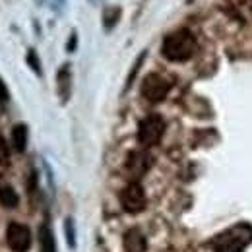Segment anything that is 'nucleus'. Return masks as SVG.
Here are the masks:
<instances>
[{
	"label": "nucleus",
	"instance_id": "f257e3e1",
	"mask_svg": "<svg viewBox=\"0 0 252 252\" xmlns=\"http://www.w3.org/2000/svg\"><path fill=\"white\" fill-rule=\"evenodd\" d=\"M196 53V37L189 30H177V32L165 35L161 45V55L171 63H187Z\"/></svg>",
	"mask_w": 252,
	"mask_h": 252
},
{
	"label": "nucleus",
	"instance_id": "f03ea898",
	"mask_svg": "<svg viewBox=\"0 0 252 252\" xmlns=\"http://www.w3.org/2000/svg\"><path fill=\"white\" fill-rule=\"evenodd\" d=\"M171 88H173V82L167 76H163L159 72H152V74H148L144 78L142 88H140V94H142V97L146 101H150V103H161L169 95Z\"/></svg>",
	"mask_w": 252,
	"mask_h": 252
},
{
	"label": "nucleus",
	"instance_id": "7ed1b4c3",
	"mask_svg": "<svg viewBox=\"0 0 252 252\" xmlns=\"http://www.w3.org/2000/svg\"><path fill=\"white\" fill-rule=\"evenodd\" d=\"M165 132V121L161 115H148L138 126V142L144 148L156 146Z\"/></svg>",
	"mask_w": 252,
	"mask_h": 252
},
{
	"label": "nucleus",
	"instance_id": "20e7f679",
	"mask_svg": "<svg viewBox=\"0 0 252 252\" xmlns=\"http://www.w3.org/2000/svg\"><path fill=\"white\" fill-rule=\"evenodd\" d=\"M121 204L123 210L128 214H140L146 208V190L140 183H130L121 190Z\"/></svg>",
	"mask_w": 252,
	"mask_h": 252
},
{
	"label": "nucleus",
	"instance_id": "39448f33",
	"mask_svg": "<svg viewBox=\"0 0 252 252\" xmlns=\"http://www.w3.org/2000/svg\"><path fill=\"white\" fill-rule=\"evenodd\" d=\"M6 243L14 252H28L32 247V231L28 225L10 223L6 231Z\"/></svg>",
	"mask_w": 252,
	"mask_h": 252
},
{
	"label": "nucleus",
	"instance_id": "423d86ee",
	"mask_svg": "<svg viewBox=\"0 0 252 252\" xmlns=\"http://www.w3.org/2000/svg\"><path fill=\"white\" fill-rule=\"evenodd\" d=\"M152 167V156L146 152H132L126 159V171L134 177L140 179L148 173V169Z\"/></svg>",
	"mask_w": 252,
	"mask_h": 252
},
{
	"label": "nucleus",
	"instance_id": "0eeeda50",
	"mask_svg": "<svg viewBox=\"0 0 252 252\" xmlns=\"http://www.w3.org/2000/svg\"><path fill=\"white\" fill-rule=\"evenodd\" d=\"M57 94L61 97V103L66 105L72 95V70L70 64H63L57 72Z\"/></svg>",
	"mask_w": 252,
	"mask_h": 252
},
{
	"label": "nucleus",
	"instance_id": "6e6552de",
	"mask_svg": "<svg viewBox=\"0 0 252 252\" xmlns=\"http://www.w3.org/2000/svg\"><path fill=\"white\" fill-rule=\"evenodd\" d=\"M0 204L4 208H16L20 204V198H18V192L14 190V187L4 179L0 177Z\"/></svg>",
	"mask_w": 252,
	"mask_h": 252
},
{
	"label": "nucleus",
	"instance_id": "1a4fd4ad",
	"mask_svg": "<svg viewBox=\"0 0 252 252\" xmlns=\"http://www.w3.org/2000/svg\"><path fill=\"white\" fill-rule=\"evenodd\" d=\"M125 251L126 252H144L146 251V237L138 229H130L125 235Z\"/></svg>",
	"mask_w": 252,
	"mask_h": 252
},
{
	"label": "nucleus",
	"instance_id": "9d476101",
	"mask_svg": "<svg viewBox=\"0 0 252 252\" xmlns=\"http://www.w3.org/2000/svg\"><path fill=\"white\" fill-rule=\"evenodd\" d=\"M121 16H123V8L121 6H107L103 10V30L105 32H113L117 28Z\"/></svg>",
	"mask_w": 252,
	"mask_h": 252
},
{
	"label": "nucleus",
	"instance_id": "9b49d317",
	"mask_svg": "<svg viewBox=\"0 0 252 252\" xmlns=\"http://www.w3.org/2000/svg\"><path fill=\"white\" fill-rule=\"evenodd\" d=\"M28 126L26 125H16L12 128V144H14V150L16 152H26L28 148Z\"/></svg>",
	"mask_w": 252,
	"mask_h": 252
},
{
	"label": "nucleus",
	"instance_id": "f8f14e48",
	"mask_svg": "<svg viewBox=\"0 0 252 252\" xmlns=\"http://www.w3.org/2000/svg\"><path fill=\"white\" fill-rule=\"evenodd\" d=\"M39 245H41V252H57L55 235L47 223L41 225V229H39Z\"/></svg>",
	"mask_w": 252,
	"mask_h": 252
},
{
	"label": "nucleus",
	"instance_id": "ddd939ff",
	"mask_svg": "<svg viewBox=\"0 0 252 252\" xmlns=\"http://www.w3.org/2000/svg\"><path fill=\"white\" fill-rule=\"evenodd\" d=\"M146 57H148V51H142L140 55H138V59H136V63L132 64V68H130V72H128V76H126V84H125V94L132 88V84H134V80H136V76H138V72H140V68H142V64L146 61Z\"/></svg>",
	"mask_w": 252,
	"mask_h": 252
},
{
	"label": "nucleus",
	"instance_id": "4468645a",
	"mask_svg": "<svg viewBox=\"0 0 252 252\" xmlns=\"http://www.w3.org/2000/svg\"><path fill=\"white\" fill-rule=\"evenodd\" d=\"M26 63H28V66L32 68L37 76H43V70H41V61H39V57H37L35 49H30V51H28V55H26Z\"/></svg>",
	"mask_w": 252,
	"mask_h": 252
},
{
	"label": "nucleus",
	"instance_id": "2eb2a0df",
	"mask_svg": "<svg viewBox=\"0 0 252 252\" xmlns=\"http://www.w3.org/2000/svg\"><path fill=\"white\" fill-rule=\"evenodd\" d=\"M64 231H66V243H68V247H70V249H76V229H74V221L66 220Z\"/></svg>",
	"mask_w": 252,
	"mask_h": 252
},
{
	"label": "nucleus",
	"instance_id": "dca6fc26",
	"mask_svg": "<svg viewBox=\"0 0 252 252\" xmlns=\"http://www.w3.org/2000/svg\"><path fill=\"white\" fill-rule=\"evenodd\" d=\"M10 163V148L6 144V138L0 134V165H8Z\"/></svg>",
	"mask_w": 252,
	"mask_h": 252
},
{
	"label": "nucleus",
	"instance_id": "f3484780",
	"mask_svg": "<svg viewBox=\"0 0 252 252\" xmlns=\"http://www.w3.org/2000/svg\"><path fill=\"white\" fill-rule=\"evenodd\" d=\"M76 47H78V32L74 30V32L70 33L68 41H66V51H68V53H74V51H76Z\"/></svg>",
	"mask_w": 252,
	"mask_h": 252
},
{
	"label": "nucleus",
	"instance_id": "a211bd4d",
	"mask_svg": "<svg viewBox=\"0 0 252 252\" xmlns=\"http://www.w3.org/2000/svg\"><path fill=\"white\" fill-rule=\"evenodd\" d=\"M8 97H10V94H8V88H6V84H4V82H2V78H0V103L8 101Z\"/></svg>",
	"mask_w": 252,
	"mask_h": 252
},
{
	"label": "nucleus",
	"instance_id": "6ab92c4d",
	"mask_svg": "<svg viewBox=\"0 0 252 252\" xmlns=\"http://www.w3.org/2000/svg\"><path fill=\"white\" fill-rule=\"evenodd\" d=\"M90 2H92V4H95V2H97V0H90Z\"/></svg>",
	"mask_w": 252,
	"mask_h": 252
}]
</instances>
